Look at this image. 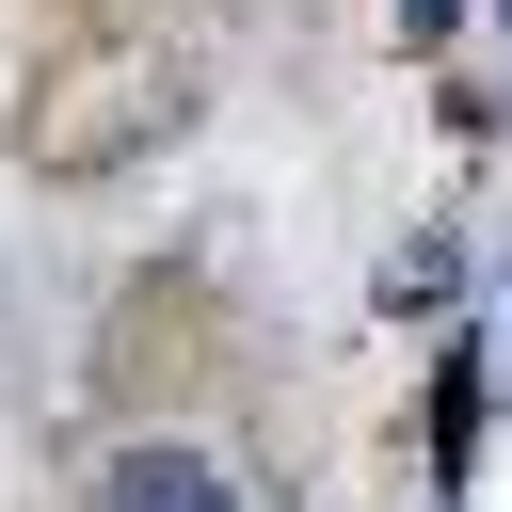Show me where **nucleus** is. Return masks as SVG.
<instances>
[{
    "mask_svg": "<svg viewBox=\"0 0 512 512\" xmlns=\"http://www.w3.org/2000/svg\"><path fill=\"white\" fill-rule=\"evenodd\" d=\"M96 512H240V480H224L208 448H176V432H144V448H112V480H96Z\"/></svg>",
    "mask_w": 512,
    "mask_h": 512,
    "instance_id": "nucleus-1",
    "label": "nucleus"
}]
</instances>
